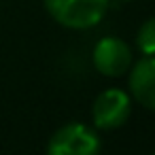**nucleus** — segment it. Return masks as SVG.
Instances as JSON below:
<instances>
[{
    "label": "nucleus",
    "mask_w": 155,
    "mask_h": 155,
    "mask_svg": "<svg viewBox=\"0 0 155 155\" xmlns=\"http://www.w3.org/2000/svg\"><path fill=\"white\" fill-rule=\"evenodd\" d=\"M43 5L53 21L70 30H89L108 11V0H43Z\"/></svg>",
    "instance_id": "f257e3e1"
},
{
    "label": "nucleus",
    "mask_w": 155,
    "mask_h": 155,
    "mask_svg": "<svg viewBox=\"0 0 155 155\" xmlns=\"http://www.w3.org/2000/svg\"><path fill=\"white\" fill-rule=\"evenodd\" d=\"M102 142L94 127L70 121L58 127L49 142H47V155H100Z\"/></svg>",
    "instance_id": "f03ea898"
},
{
    "label": "nucleus",
    "mask_w": 155,
    "mask_h": 155,
    "mask_svg": "<svg viewBox=\"0 0 155 155\" xmlns=\"http://www.w3.org/2000/svg\"><path fill=\"white\" fill-rule=\"evenodd\" d=\"M132 113V98L119 87L104 89L96 96L91 104V121L96 130H117L121 127Z\"/></svg>",
    "instance_id": "7ed1b4c3"
},
{
    "label": "nucleus",
    "mask_w": 155,
    "mask_h": 155,
    "mask_svg": "<svg viewBox=\"0 0 155 155\" xmlns=\"http://www.w3.org/2000/svg\"><path fill=\"white\" fill-rule=\"evenodd\" d=\"M94 68L102 77H123L132 66V49L119 36H104L96 43L91 51Z\"/></svg>",
    "instance_id": "20e7f679"
},
{
    "label": "nucleus",
    "mask_w": 155,
    "mask_h": 155,
    "mask_svg": "<svg viewBox=\"0 0 155 155\" xmlns=\"http://www.w3.org/2000/svg\"><path fill=\"white\" fill-rule=\"evenodd\" d=\"M130 98L149 110H155V55H144L127 70Z\"/></svg>",
    "instance_id": "39448f33"
},
{
    "label": "nucleus",
    "mask_w": 155,
    "mask_h": 155,
    "mask_svg": "<svg viewBox=\"0 0 155 155\" xmlns=\"http://www.w3.org/2000/svg\"><path fill=\"white\" fill-rule=\"evenodd\" d=\"M136 47L142 55H155V17H149L136 32Z\"/></svg>",
    "instance_id": "423d86ee"
},
{
    "label": "nucleus",
    "mask_w": 155,
    "mask_h": 155,
    "mask_svg": "<svg viewBox=\"0 0 155 155\" xmlns=\"http://www.w3.org/2000/svg\"><path fill=\"white\" fill-rule=\"evenodd\" d=\"M125 2H127V0H125Z\"/></svg>",
    "instance_id": "0eeeda50"
},
{
    "label": "nucleus",
    "mask_w": 155,
    "mask_h": 155,
    "mask_svg": "<svg viewBox=\"0 0 155 155\" xmlns=\"http://www.w3.org/2000/svg\"><path fill=\"white\" fill-rule=\"evenodd\" d=\"M153 155H155V153H153Z\"/></svg>",
    "instance_id": "6e6552de"
}]
</instances>
